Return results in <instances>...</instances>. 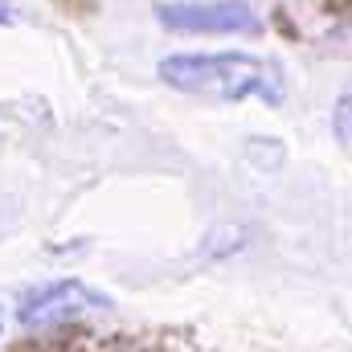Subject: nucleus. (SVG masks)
I'll use <instances>...</instances> for the list:
<instances>
[{"label": "nucleus", "mask_w": 352, "mask_h": 352, "mask_svg": "<svg viewBox=\"0 0 352 352\" xmlns=\"http://www.w3.org/2000/svg\"><path fill=\"white\" fill-rule=\"evenodd\" d=\"M332 131H336V140L352 148V87L340 94V102H336V111H332Z\"/></svg>", "instance_id": "20e7f679"}, {"label": "nucleus", "mask_w": 352, "mask_h": 352, "mask_svg": "<svg viewBox=\"0 0 352 352\" xmlns=\"http://www.w3.org/2000/svg\"><path fill=\"white\" fill-rule=\"evenodd\" d=\"M156 74L168 87L184 94H205V98H221V102H242V98H263L270 107L283 102V78L278 66L242 54V50H226V54H168L160 58Z\"/></svg>", "instance_id": "f257e3e1"}, {"label": "nucleus", "mask_w": 352, "mask_h": 352, "mask_svg": "<svg viewBox=\"0 0 352 352\" xmlns=\"http://www.w3.org/2000/svg\"><path fill=\"white\" fill-rule=\"evenodd\" d=\"M25 349H33V352H74L78 344H74V340H33V344H25Z\"/></svg>", "instance_id": "39448f33"}, {"label": "nucleus", "mask_w": 352, "mask_h": 352, "mask_svg": "<svg viewBox=\"0 0 352 352\" xmlns=\"http://www.w3.org/2000/svg\"><path fill=\"white\" fill-rule=\"evenodd\" d=\"M107 307H111V299L98 295V291H90L87 283H78V278H54V283L33 287L21 299L16 316H21L25 328H58V324H66V320H74L82 311H107Z\"/></svg>", "instance_id": "7ed1b4c3"}, {"label": "nucleus", "mask_w": 352, "mask_h": 352, "mask_svg": "<svg viewBox=\"0 0 352 352\" xmlns=\"http://www.w3.org/2000/svg\"><path fill=\"white\" fill-rule=\"evenodd\" d=\"M8 21H12V8H8V4H0V25H8Z\"/></svg>", "instance_id": "0eeeda50"}, {"label": "nucleus", "mask_w": 352, "mask_h": 352, "mask_svg": "<svg viewBox=\"0 0 352 352\" xmlns=\"http://www.w3.org/2000/svg\"><path fill=\"white\" fill-rule=\"evenodd\" d=\"M156 21L168 33H209V37L263 33V16L246 0H173V4H156Z\"/></svg>", "instance_id": "f03ea898"}, {"label": "nucleus", "mask_w": 352, "mask_h": 352, "mask_svg": "<svg viewBox=\"0 0 352 352\" xmlns=\"http://www.w3.org/2000/svg\"><path fill=\"white\" fill-rule=\"evenodd\" d=\"M324 12H332V16H352V0H324Z\"/></svg>", "instance_id": "423d86ee"}]
</instances>
